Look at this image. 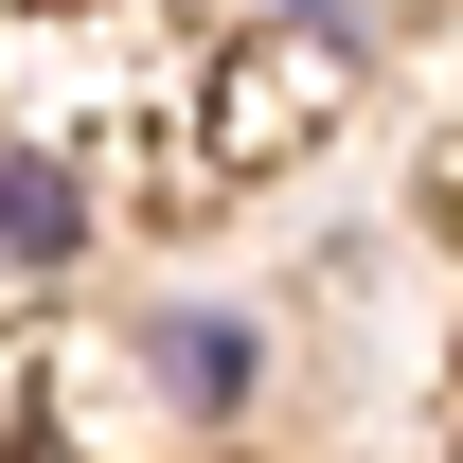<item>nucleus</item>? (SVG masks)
<instances>
[{
	"label": "nucleus",
	"mask_w": 463,
	"mask_h": 463,
	"mask_svg": "<svg viewBox=\"0 0 463 463\" xmlns=\"http://www.w3.org/2000/svg\"><path fill=\"white\" fill-rule=\"evenodd\" d=\"M178 392H196V410L250 392V321H178Z\"/></svg>",
	"instance_id": "nucleus-2"
},
{
	"label": "nucleus",
	"mask_w": 463,
	"mask_h": 463,
	"mask_svg": "<svg viewBox=\"0 0 463 463\" xmlns=\"http://www.w3.org/2000/svg\"><path fill=\"white\" fill-rule=\"evenodd\" d=\"M0 250H18V268H54V250H71V178H54V161L0 178Z\"/></svg>",
	"instance_id": "nucleus-1"
}]
</instances>
